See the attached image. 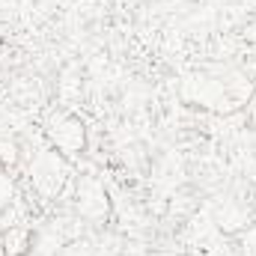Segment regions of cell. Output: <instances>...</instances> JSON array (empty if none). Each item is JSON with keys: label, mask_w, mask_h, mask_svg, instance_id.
Here are the masks:
<instances>
[{"label": "cell", "mask_w": 256, "mask_h": 256, "mask_svg": "<svg viewBox=\"0 0 256 256\" xmlns=\"http://www.w3.org/2000/svg\"><path fill=\"white\" fill-rule=\"evenodd\" d=\"M12 202H15V196H12V182H9V176L0 173V212L9 208Z\"/></svg>", "instance_id": "obj_1"}]
</instances>
